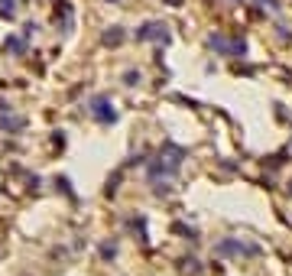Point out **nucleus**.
I'll return each instance as SVG.
<instances>
[{"instance_id": "7ed1b4c3", "label": "nucleus", "mask_w": 292, "mask_h": 276, "mask_svg": "<svg viewBox=\"0 0 292 276\" xmlns=\"http://www.w3.org/2000/svg\"><path fill=\"white\" fill-rule=\"evenodd\" d=\"M136 39H163V43H166V39H169V33H166L163 23H146L143 30L136 33Z\"/></svg>"}, {"instance_id": "f257e3e1", "label": "nucleus", "mask_w": 292, "mask_h": 276, "mask_svg": "<svg viewBox=\"0 0 292 276\" xmlns=\"http://www.w3.org/2000/svg\"><path fill=\"white\" fill-rule=\"evenodd\" d=\"M182 156H185V150H179V147H166V153H159V163H153V166H150V179L176 176V169L182 166Z\"/></svg>"}, {"instance_id": "6e6552de", "label": "nucleus", "mask_w": 292, "mask_h": 276, "mask_svg": "<svg viewBox=\"0 0 292 276\" xmlns=\"http://www.w3.org/2000/svg\"><path fill=\"white\" fill-rule=\"evenodd\" d=\"M120 39H123V33H120V26H110V30H107V33H104V43H107V46H117V43H120Z\"/></svg>"}, {"instance_id": "0eeeda50", "label": "nucleus", "mask_w": 292, "mask_h": 276, "mask_svg": "<svg viewBox=\"0 0 292 276\" xmlns=\"http://www.w3.org/2000/svg\"><path fill=\"white\" fill-rule=\"evenodd\" d=\"M55 20H62V26H65V30H72V7H68L65 0H59V10H55Z\"/></svg>"}, {"instance_id": "423d86ee", "label": "nucleus", "mask_w": 292, "mask_h": 276, "mask_svg": "<svg viewBox=\"0 0 292 276\" xmlns=\"http://www.w3.org/2000/svg\"><path fill=\"white\" fill-rule=\"evenodd\" d=\"M4 49H7V52H13V55H23V52H26V39H20V36H7Z\"/></svg>"}, {"instance_id": "f03ea898", "label": "nucleus", "mask_w": 292, "mask_h": 276, "mask_svg": "<svg viewBox=\"0 0 292 276\" xmlns=\"http://www.w3.org/2000/svg\"><path fill=\"white\" fill-rule=\"evenodd\" d=\"M88 110H91V117L101 120V123H114L117 120V110H114V104H110V98H94Z\"/></svg>"}, {"instance_id": "39448f33", "label": "nucleus", "mask_w": 292, "mask_h": 276, "mask_svg": "<svg viewBox=\"0 0 292 276\" xmlns=\"http://www.w3.org/2000/svg\"><path fill=\"white\" fill-rule=\"evenodd\" d=\"M0 127H4L7 133H20V130L26 127V120L23 117H0Z\"/></svg>"}, {"instance_id": "20e7f679", "label": "nucleus", "mask_w": 292, "mask_h": 276, "mask_svg": "<svg viewBox=\"0 0 292 276\" xmlns=\"http://www.w3.org/2000/svg\"><path fill=\"white\" fill-rule=\"evenodd\" d=\"M211 46L218 52H234V55H243V43H227V39L221 36H211Z\"/></svg>"}, {"instance_id": "1a4fd4ad", "label": "nucleus", "mask_w": 292, "mask_h": 276, "mask_svg": "<svg viewBox=\"0 0 292 276\" xmlns=\"http://www.w3.org/2000/svg\"><path fill=\"white\" fill-rule=\"evenodd\" d=\"M0 13H4V17H13V13H17V0H0Z\"/></svg>"}]
</instances>
